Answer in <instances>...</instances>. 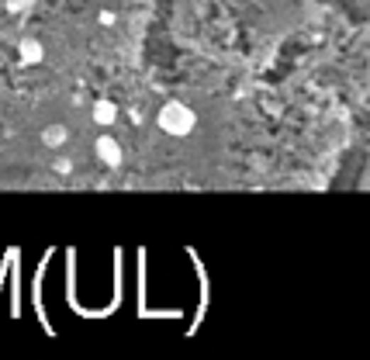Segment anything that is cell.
I'll return each instance as SVG.
<instances>
[{"mask_svg":"<svg viewBox=\"0 0 370 360\" xmlns=\"http://www.w3.org/2000/svg\"><path fill=\"white\" fill-rule=\"evenodd\" d=\"M97 156L104 159V166H121V163H125L121 146H118L111 135H101V139H97Z\"/></svg>","mask_w":370,"mask_h":360,"instance_id":"7a4b0ae2","label":"cell"},{"mask_svg":"<svg viewBox=\"0 0 370 360\" xmlns=\"http://www.w3.org/2000/svg\"><path fill=\"white\" fill-rule=\"evenodd\" d=\"M18 55H21V63H38V59L45 55V49H42V42L25 38V42H21V49H18Z\"/></svg>","mask_w":370,"mask_h":360,"instance_id":"5b68a950","label":"cell"},{"mask_svg":"<svg viewBox=\"0 0 370 360\" xmlns=\"http://www.w3.org/2000/svg\"><path fill=\"white\" fill-rule=\"evenodd\" d=\"M66 139H70V129H66V125H49V129H42V142H45L49 149H59Z\"/></svg>","mask_w":370,"mask_h":360,"instance_id":"277c9868","label":"cell"},{"mask_svg":"<svg viewBox=\"0 0 370 360\" xmlns=\"http://www.w3.org/2000/svg\"><path fill=\"white\" fill-rule=\"evenodd\" d=\"M156 125H159V132H166V135H173V139H184V135L194 132V125H197V115H194L184 101L170 97V101L156 111Z\"/></svg>","mask_w":370,"mask_h":360,"instance_id":"6da1fadb","label":"cell"},{"mask_svg":"<svg viewBox=\"0 0 370 360\" xmlns=\"http://www.w3.org/2000/svg\"><path fill=\"white\" fill-rule=\"evenodd\" d=\"M90 115H94V125H114L118 122V104L111 97H97L94 107H90Z\"/></svg>","mask_w":370,"mask_h":360,"instance_id":"3957f363","label":"cell"}]
</instances>
